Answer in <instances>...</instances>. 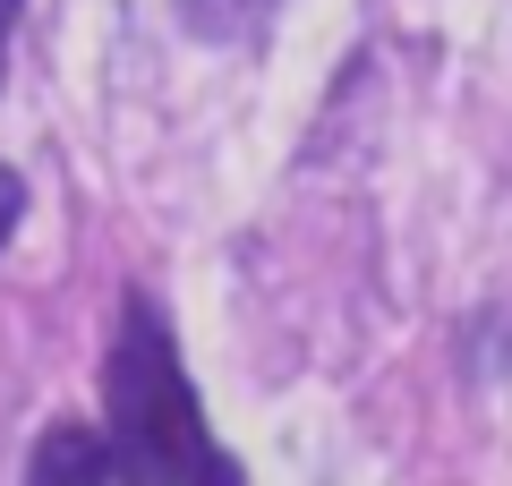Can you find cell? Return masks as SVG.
<instances>
[{
  "label": "cell",
  "instance_id": "6da1fadb",
  "mask_svg": "<svg viewBox=\"0 0 512 486\" xmlns=\"http://www.w3.org/2000/svg\"><path fill=\"white\" fill-rule=\"evenodd\" d=\"M103 410H111V486H248V469L214 444L197 410V384L180 367V333H171L154 290H128L120 324L103 350Z\"/></svg>",
  "mask_w": 512,
  "mask_h": 486
},
{
  "label": "cell",
  "instance_id": "7a4b0ae2",
  "mask_svg": "<svg viewBox=\"0 0 512 486\" xmlns=\"http://www.w3.org/2000/svg\"><path fill=\"white\" fill-rule=\"evenodd\" d=\"M26 486H111V452L94 427H43L35 452H26Z\"/></svg>",
  "mask_w": 512,
  "mask_h": 486
},
{
  "label": "cell",
  "instance_id": "3957f363",
  "mask_svg": "<svg viewBox=\"0 0 512 486\" xmlns=\"http://www.w3.org/2000/svg\"><path fill=\"white\" fill-rule=\"evenodd\" d=\"M265 9H274V0H180V26L205 35V43H231V35H248Z\"/></svg>",
  "mask_w": 512,
  "mask_h": 486
},
{
  "label": "cell",
  "instance_id": "277c9868",
  "mask_svg": "<svg viewBox=\"0 0 512 486\" xmlns=\"http://www.w3.org/2000/svg\"><path fill=\"white\" fill-rule=\"evenodd\" d=\"M18 222H26V180L9 171V162H0V248L18 239Z\"/></svg>",
  "mask_w": 512,
  "mask_h": 486
},
{
  "label": "cell",
  "instance_id": "5b68a950",
  "mask_svg": "<svg viewBox=\"0 0 512 486\" xmlns=\"http://www.w3.org/2000/svg\"><path fill=\"white\" fill-rule=\"evenodd\" d=\"M9 35H18V0H0V60H9Z\"/></svg>",
  "mask_w": 512,
  "mask_h": 486
}]
</instances>
